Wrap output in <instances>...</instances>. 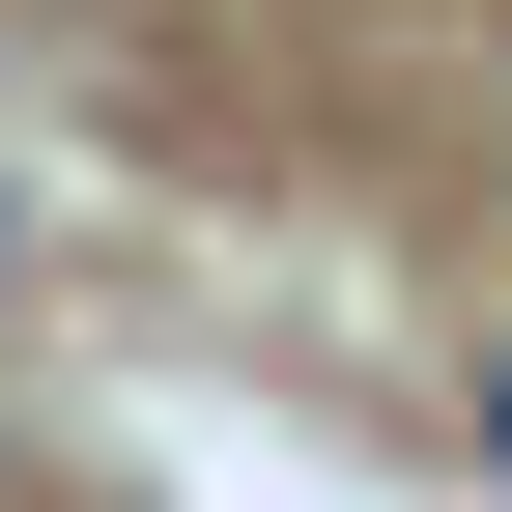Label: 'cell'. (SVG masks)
Returning a JSON list of instances; mask_svg holds the SVG:
<instances>
[{
	"mask_svg": "<svg viewBox=\"0 0 512 512\" xmlns=\"http://www.w3.org/2000/svg\"><path fill=\"white\" fill-rule=\"evenodd\" d=\"M484 456H512V342H484Z\"/></svg>",
	"mask_w": 512,
	"mask_h": 512,
	"instance_id": "cell-1",
	"label": "cell"
}]
</instances>
